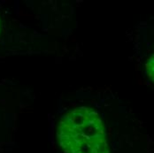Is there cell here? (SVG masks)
<instances>
[{
	"label": "cell",
	"mask_w": 154,
	"mask_h": 153,
	"mask_svg": "<svg viewBox=\"0 0 154 153\" xmlns=\"http://www.w3.org/2000/svg\"><path fill=\"white\" fill-rule=\"evenodd\" d=\"M57 137L64 153H111L105 123L89 106H78L64 113Z\"/></svg>",
	"instance_id": "cell-1"
},
{
	"label": "cell",
	"mask_w": 154,
	"mask_h": 153,
	"mask_svg": "<svg viewBox=\"0 0 154 153\" xmlns=\"http://www.w3.org/2000/svg\"><path fill=\"white\" fill-rule=\"evenodd\" d=\"M1 30H2V28H1V20H0V34H1Z\"/></svg>",
	"instance_id": "cell-3"
},
{
	"label": "cell",
	"mask_w": 154,
	"mask_h": 153,
	"mask_svg": "<svg viewBox=\"0 0 154 153\" xmlns=\"http://www.w3.org/2000/svg\"><path fill=\"white\" fill-rule=\"evenodd\" d=\"M145 69H146V74L151 79L152 81H153V75H154V59L153 55H152L148 60L146 62L145 65Z\"/></svg>",
	"instance_id": "cell-2"
}]
</instances>
